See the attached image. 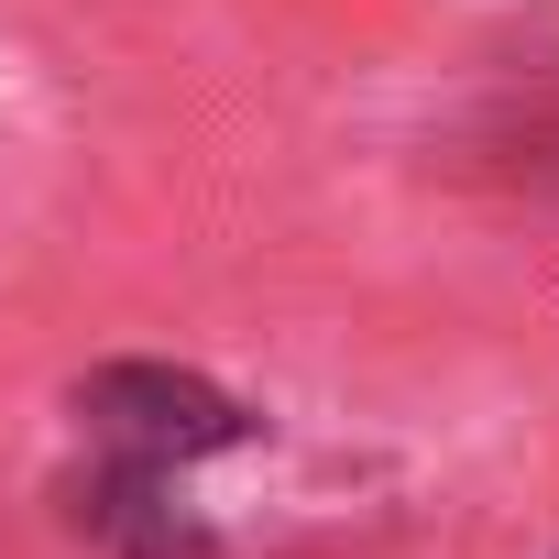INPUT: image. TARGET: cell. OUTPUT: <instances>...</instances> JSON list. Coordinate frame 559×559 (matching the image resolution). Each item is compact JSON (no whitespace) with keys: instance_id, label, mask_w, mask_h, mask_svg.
I'll list each match as a JSON object with an SVG mask.
<instances>
[{"instance_id":"cell-1","label":"cell","mask_w":559,"mask_h":559,"mask_svg":"<svg viewBox=\"0 0 559 559\" xmlns=\"http://www.w3.org/2000/svg\"><path fill=\"white\" fill-rule=\"evenodd\" d=\"M78 417L132 461V472H176V461H209V450H230L252 417L219 395V384H198V373H165V362H110V373H88L78 384Z\"/></svg>"}]
</instances>
